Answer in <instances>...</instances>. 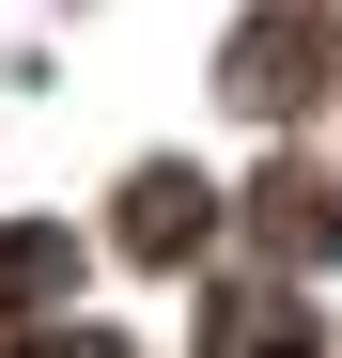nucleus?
I'll return each instance as SVG.
<instances>
[{
    "label": "nucleus",
    "mask_w": 342,
    "mask_h": 358,
    "mask_svg": "<svg viewBox=\"0 0 342 358\" xmlns=\"http://www.w3.org/2000/svg\"><path fill=\"white\" fill-rule=\"evenodd\" d=\"M78 358H109V343H78Z\"/></svg>",
    "instance_id": "7ed1b4c3"
},
{
    "label": "nucleus",
    "mask_w": 342,
    "mask_h": 358,
    "mask_svg": "<svg viewBox=\"0 0 342 358\" xmlns=\"http://www.w3.org/2000/svg\"><path fill=\"white\" fill-rule=\"evenodd\" d=\"M63 280V234H0V312H16V296H47Z\"/></svg>",
    "instance_id": "f03ea898"
},
{
    "label": "nucleus",
    "mask_w": 342,
    "mask_h": 358,
    "mask_svg": "<svg viewBox=\"0 0 342 358\" xmlns=\"http://www.w3.org/2000/svg\"><path fill=\"white\" fill-rule=\"evenodd\" d=\"M202 218H218V187L140 171V187H125V250H140V265H171V250H202Z\"/></svg>",
    "instance_id": "f257e3e1"
}]
</instances>
